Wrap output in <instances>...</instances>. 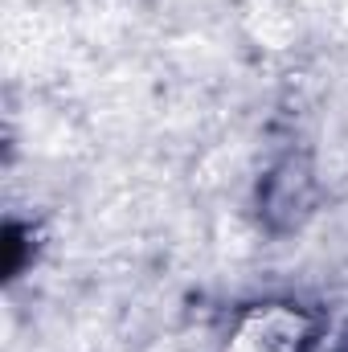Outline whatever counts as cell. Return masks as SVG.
<instances>
[{
	"label": "cell",
	"mask_w": 348,
	"mask_h": 352,
	"mask_svg": "<svg viewBox=\"0 0 348 352\" xmlns=\"http://www.w3.org/2000/svg\"><path fill=\"white\" fill-rule=\"evenodd\" d=\"M307 336H312V328H307V316L299 307L266 303V307H254L238 324L226 352H303Z\"/></svg>",
	"instance_id": "cell-1"
},
{
	"label": "cell",
	"mask_w": 348,
	"mask_h": 352,
	"mask_svg": "<svg viewBox=\"0 0 348 352\" xmlns=\"http://www.w3.org/2000/svg\"><path fill=\"white\" fill-rule=\"evenodd\" d=\"M312 205V176L303 164H283L266 176V188H262V213L274 221V226H291L303 209Z\"/></svg>",
	"instance_id": "cell-2"
}]
</instances>
